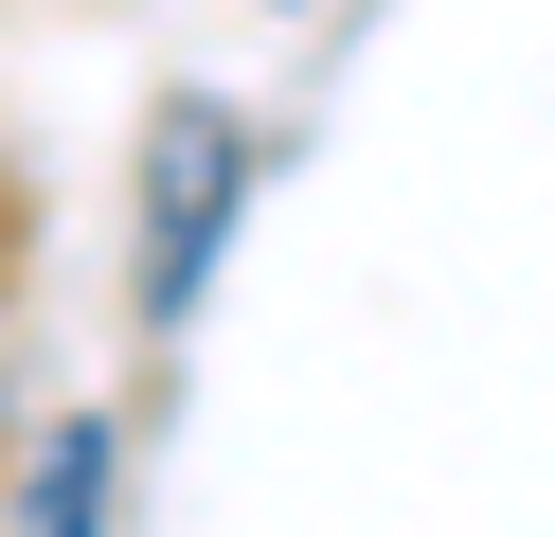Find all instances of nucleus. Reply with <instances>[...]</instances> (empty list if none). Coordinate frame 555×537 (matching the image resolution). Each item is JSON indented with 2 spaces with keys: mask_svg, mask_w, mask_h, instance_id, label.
<instances>
[{
  "mask_svg": "<svg viewBox=\"0 0 555 537\" xmlns=\"http://www.w3.org/2000/svg\"><path fill=\"white\" fill-rule=\"evenodd\" d=\"M251 197H269V126H251L233 90H162L144 126H126V305H144L162 341L216 305Z\"/></svg>",
  "mask_w": 555,
  "mask_h": 537,
  "instance_id": "nucleus-1",
  "label": "nucleus"
},
{
  "mask_svg": "<svg viewBox=\"0 0 555 537\" xmlns=\"http://www.w3.org/2000/svg\"><path fill=\"white\" fill-rule=\"evenodd\" d=\"M108 520H126V430L108 412L37 430V448H18V537H108Z\"/></svg>",
  "mask_w": 555,
  "mask_h": 537,
  "instance_id": "nucleus-2",
  "label": "nucleus"
}]
</instances>
